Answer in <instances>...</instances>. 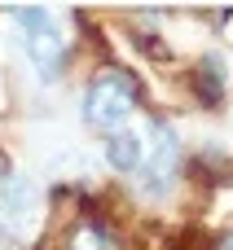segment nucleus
<instances>
[{
	"label": "nucleus",
	"instance_id": "2",
	"mask_svg": "<svg viewBox=\"0 0 233 250\" xmlns=\"http://www.w3.org/2000/svg\"><path fill=\"white\" fill-rule=\"evenodd\" d=\"M137 97H141V88H137V79H132L128 70H106V75L93 79V88H88V97H84V105H88L84 114H88V123H97V127H115V123H123V119L132 114Z\"/></svg>",
	"mask_w": 233,
	"mask_h": 250
},
{
	"label": "nucleus",
	"instance_id": "3",
	"mask_svg": "<svg viewBox=\"0 0 233 250\" xmlns=\"http://www.w3.org/2000/svg\"><path fill=\"white\" fill-rule=\"evenodd\" d=\"M176 132L167 127V123H154V149H150V158L137 167V189L145 193V198H163L167 189H172V176H176Z\"/></svg>",
	"mask_w": 233,
	"mask_h": 250
},
{
	"label": "nucleus",
	"instance_id": "1",
	"mask_svg": "<svg viewBox=\"0 0 233 250\" xmlns=\"http://www.w3.org/2000/svg\"><path fill=\"white\" fill-rule=\"evenodd\" d=\"M13 22L22 31V44L31 53V66L40 79H57L62 62H66V35L57 26V13L53 9H13Z\"/></svg>",
	"mask_w": 233,
	"mask_h": 250
},
{
	"label": "nucleus",
	"instance_id": "6",
	"mask_svg": "<svg viewBox=\"0 0 233 250\" xmlns=\"http://www.w3.org/2000/svg\"><path fill=\"white\" fill-rule=\"evenodd\" d=\"M220 66H225V62H220L216 53H211V57H203V66H198V70H203V75H198V79H203V92H207L211 101L220 97V83H225V75H220Z\"/></svg>",
	"mask_w": 233,
	"mask_h": 250
},
{
	"label": "nucleus",
	"instance_id": "4",
	"mask_svg": "<svg viewBox=\"0 0 233 250\" xmlns=\"http://www.w3.org/2000/svg\"><path fill=\"white\" fill-rule=\"evenodd\" d=\"M31 220H35V185L13 171L0 180V229L9 237H26Z\"/></svg>",
	"mask_w": 233,
	"mask_h": 250
},
{
	"label": "nucleus",
	"instance_id": "5",
	"mask_svg": "<svg viewBox=\"0 0 233 250\" xmlns=\"http://www.w3.org/2000/svg\"><path fill=\"white\" fill-rule=\"evenodd\" d=\"M106 163L115 171H137L145 163V141L137 132H110L106 136Z\"/></svg>",
	"mask_w": 233,
	"mask_h": 250
}]
</instances>
